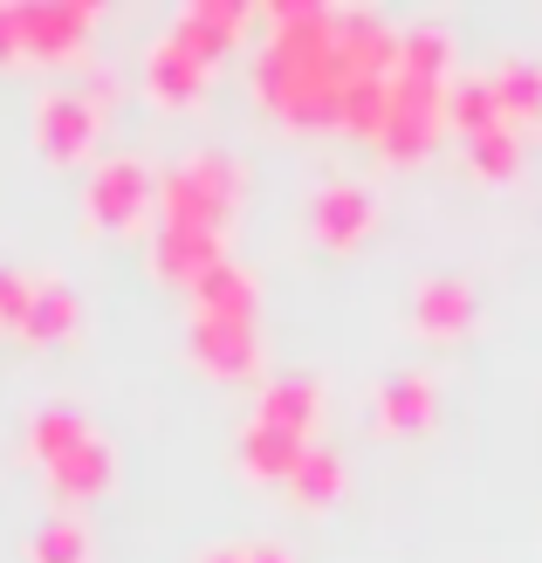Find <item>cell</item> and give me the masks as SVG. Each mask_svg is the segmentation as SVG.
Returning a JSON list of instances; mask_svg holds the SVG:
<instances>
[{
    "instance_id": "6da1fadb",
    "label": "cell",
    "mask_w": 542,
    "mask_h": 563,
    "mask_svg": "<svg viewBox=\"0 0 542 563\" xmlns=\"http://www.w3.org/2000/svg\"><path fill=\"white\" fill-rule=\"evenodd\" d=\"M398 69V21L378 8H323L281 0L262 14L254 48V103L296 131H351L364 137Z\"/></svg>"
},
{
    "instance_id": "7a4b0ae2",
    "label": "cell",
    "mask_w": 542,
    "mask_h": 563,
    "mask_svg": "<svg viewBox=\"0 0 542 563\" xmlns=\"http://www.w3.org/2000/svg\"><path fill=\"white\" fill-rule=\"evenodd\" d=\"M453 55H461V42H453V27L440 14H419L398 27V69L385 82V103L378 118H370L364 145L391 158V165H412L440 145L446 131V97H453Z\"/></svg>"
},
{
    "instance_id": "3957f363",
    "label": "cell",
    "mask_w": 542,
    "mask_h": 563,
    "mask_svg": "<svg viewBox=\"0 0 542 563\" xmlns=\"http://www.w3.org/2000/svg\"><path fill=\"white\" fill-rule=\"evenodd\" d=\"M21 446L42 474L55 516H76V509H90V501H103L118 488V446H110V433L82 406H35Z\"/></svg>"
},
{
    "instance_id": "277c9868",
    "label": "cell",
    "mask_w": 542,
    "mask_h": 563,
    "mask_svg": "<svg viewBox=\"0 0 542 563\" xmlns=\"http://www.w3.org/2000/svg\"><path fill=\"white\" fill-rule=\"evenodd\" d=\"M241 207H247V158L226 152V145H199V152H179L158 173V220L152 228L226 234L241 220Z\"/></svg>"
},
{
    "instance_id": "5b68a950",
    "label": "cell",
    "mask_w": 542,
    "mask_h": 563,
    "mask_svg": "<svg viewBox=\"0 0 542 563\" xmlns=\"http://www.w3.org/2000/svg\"><path fill=\"white\" fill-rule=\"evenodd\" d=\"M82 213L103 234H137L158 220V165L137 152H110L90 165V186H82Z\"/></svg>"
},
{
    "instance_id": "8992f818",
    "label": "cell",
    "mask_w": 542,
    "mask_h": 563,
    "mask_svg": "<svg viewBox=\"0 0 542 563\" xmlns=\"http://www.w3.org/2000/svg\"><path fill=\"white\" fill-rule=\"evenodd\" d=\"M103 110L76 90V82H48L35 97V118H27V137L48 165H97V145H103Z\"/></svg>"
},
{
    "instance_id": "52a82bcc",
    "label": "cell",
    "mask_w": 542,
    "mask_h": 563,
    "mask_svg": "<svg viewBox=\"0 0 542 563\" xmlns=\"http://www.w3.org/2000/svg\"><path fill=\"white\" fill-rule=\"evenodd\" d=\"M213 55L207 48H192L179 27H158V35L145 42V55H137V90H145L158 110H186L213 90Z\"/></svg>"
},
{
    "instance_id": "ba28073f",
    "label": "cell",
    "mask_w": 542,
    "mask_h": 563,
    "mask_svg": "<svg viewBox=\"0 0 542 563\" xmlns=\"http://www.w3.org/2000/svg\"><path fill=\"white\" fill-rule=\"evenodd\" d=\"M21 14V63H90L97 0H14Z\"/></svg>"
},
{
    "instance_id": "9c48e42d",
    "label": "cell",
    "mask_w": 542,
    "mask_h": 563,
    "mask_svg": "<svg viewBox=\"0 0 542 563\" xmlns=\"http://www.w3.org/2000/svg\"><path fill=\"white\" fill-rule=\"evenodd\" d=\"M302 220H309V241H317V247L344 255V247L370 241V228H378V192H370L364 179H344V173L317 179V186H309Z\"/></svg>"
},
{
    "instance_id": "30bf717a",
    "label": "cell",
    "mask_w": 542,
    "mask_h": 563,
    "mask_svg": "<svg viewBox=\"0 0 542 563\" xmlns=\"http://www.w3.org/2000/svg\"><path fill=\"white\" fill-rule=\"evenodd\" d=\"M186 351H192L199 372L220 378V385L262 378V330H254V323H234V317H192Z\"/></svg>"
},
{
    "instance_id": "8fae6325",
    "label": "cell",
    "mask_w": 542,
    "mask_h": 563,
    "mask_svg": "<svg viewBox=\"0 0 542 563\" xmlns=\"http://www.w3.org/2000/svg\"><path fill=\"white\" fill-rule=\"evenodd\" d=\"M370 419H378V433H391V440L425 433L440 419L433 372H391V378H378V385H370Z\"/></svg>"
},
{
    "instance_id": "7c38bea8",
    "label": "cell",
    "mask_w": 542,
    "mask_h": 563,
    "mask_svg": "<svg viewBox=\"0 0 542 563\" xmlns=\"http://www.w3.org/2000/svg\"><path fill=\"white\" fill-rule=\"evenodd\" d=\"M309 446H317L309 433L268 427V419H247V427H241V440H234V461H241V474H247L254 488H289Z\"/></svg>"
},
{
    "instance_id": "4fadbf2b",
    "label": "cell",
    "mask_w": 542,
    "mask_h": 563,
    "mask_svg": "<svg viewBox=\"0 0 542 563\" xmlns=\"http://www.w3.org/2000/svg\"><path fill=\"white\" fill-rule=\"evenodd\" d=\"M220 262H226V234H207V228H152V275L173 282V289H199Z\"/></svg>"
},
{
    "instance_id": "5bb4252c",
    "label": "cell",
    "mask_w": 542,
    "mask_h": 563,
    "mask_svg": "<svg viewBox=\"0 0 542 563\" xmlns=\"http://www.w3.org/2000/svg\"><path fill=\"white\" fill-rule=\"evenodd\" d=\"M412 330L433 336V344H461V336L474 330V282L467 275H419Z\"/></svg>"
},
{
    "instance_id": "9a60e30c",
    "label": "cell",
    "mask_w": 542,
    "mask_h": 563,
    "mask_svg": "<svg viewBox=\"0 0 542 563\" xmlns=\"http://www.w3.org/2000/svg\"><path fill=\"white\" fill-rule=\"evenodd\" d=\"M254 21H262V14H254L247 0H192V8L173 14V27H179L192 48H207L213 63H226V55L254 35Z\"/></svg>"
},
{
    "instance_id": "2e32d148",
    "label": "cell",
    "mask_w": 542,
    "mask_h": 563,
    "mask_svg": "<svg viewBox=\"0 0 542 563\" xmlns=\"http://www.w3.org/2000/svg\"><path fill=\"white\" fill-rule=\"evenodd\" d=\"M488 90H495V110L508 131H522V137L542 131V55H501L488 69Z\"/></svg>"
},
{
    "instance_id": "e0dca14e",
    "label": "cell",
    "mask_w": 542,
    "mask_h": 563,
    "mask_svg": "<svg viewBox=\"0 0 542 563\" xmlns=\"http://www.w3.org/2000/svg\"><path fill=\"white\" fill-rule=\"evenodd\" d=\"M254 419H268V427H289V433H309V440H317L323 385L309 378V372H275V378H262V391H254Z\"/></svg>"
},
{
    "instance_id": "ac0fdd59",
    "label": "cell",
    "mask_w": 542,
    "mask_h": 563,
    "mask_svg": "<svg viewBox=\"0 0 542 563\" xmlns=\"http://www.w3.org/2000/svg\"><path fill=\"white\" fill-rule=\"evenodd\" d=\"M82 330V296L69 289L63 275H35V296H27V317H21V344H69Z\"/></svg>"
},
{
    "instance_id": "d6986e66",
    "label": "cell",
    "mask_w": 542,
    "mask_h": 563,
    "mask_svg": "<svg viewBox=\"0 0 542 563\" xmlns=\"http://www.w3.org/2000/svg\"><path fill=\"white\" fill-rule=\"evenodd\" d=\"M192 317H234V323H254V317H262V282H254V268L226 255V262L192 289Z\"/></svg>"
},
{
    "instance_id": "ffe728a7",
    "label": "cell",
    "mask_w": 542,
    "mask_h": 563,
    "mask_svg": "<svg viewBox=\"0 0 542 563\" xmlns=\"http://www.w3.org/2000/svg\"><path fill=\"white\" fill-rule=\"evenodd\" d=\"M344 482H351L344 454H336L330 440H317V446H309V454H302L296 482H289V501H296V509H330V501L344 495Z\"/></svg>"
},
{
    "instance_id": "44dd1931",
    "label": "cell",
    "mask_w": 542,
    "mask_h": 563,
    "mask_svg": "<svg viewBox=\"0 0 542 563\" xmlns=\"http://www.w3.org/2000/svg\"><path fill=\"white\" fill-rule=\"evenodd\" d=\"M27 563H97V537L82 516H48L27 537Z\"/></svg>"
},
{
    "instance_id": "7402d4cb",
    "label": "cell",
    "mask_w": 542,
    "mask_h": 563,
    "mask_svg": "<svg viewBox=\"0 0 542 563\" xmlns=\"http://www.w3.org/2000/svg\"><path fill=\"white\" fill-rule=\"evenodd\" d=\"M522 158H529V137H522V131H508V124L467 137V165H474V179L508 186V179H522Z\"/></svg>"
},
{
    "instance_id": "603a6c76",
    "label": "cell",
    "mask_w": 542,
    "mask_h": 563,
    "mask_svg": "<svg viewBox=\"0 0 542 563\" xmlns=\"http://www.w3.org/2000/svg\"><path fill=\"white\" fill-rule=\"evenodd\" d=\"M27 296H35V275H27V268H0V330H21Z\"/></svg>"
},
{
    "instance_id": "cb8c5ba5",
    "label": "cell",
    "mask_w": 542,
    "mask_h": 563,
    "mask_svg": "<svg viewBox=\"0 0 542 563\" xmlns=\"http://www.w3.org/2000/svg\"><path fill=\"white\" fill-rule=\"evenodd\" d=\"M0 63H21V14H14V0H0Z\"/></svg>"
},
{
    "instance_id": "d4e9b609",
    "label": "cell",
    "mask_w": 542,
    "mask_h": 563,
    "mask_svg": "<svg viewBox=\"0 0 542 563\" xmlns=\"http://www.w3.org/2000/svg\"><path fill=\"white\" fill-rule=\"evenodd\" d=\"M199 563H247V543H213Z\"/></svg>"
}]
</instances>
